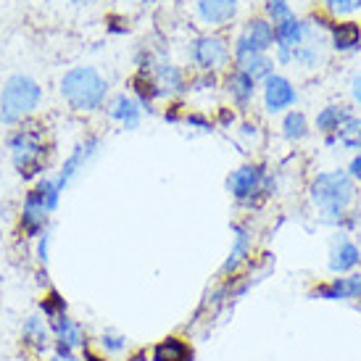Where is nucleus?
<instances>
[{
    "instance_id": "obj_1",
    "label": "nucleus",
    "mask_w": 361,
    "mask_h": 361,
    "mask_svg": "<svg viewBox=\"0 0 361 361\" xmlns=\"http://www.w3.org/2000/svg\"><path fill=\"white\" fill-rule=\"evenodd\" d=\"M353 195H356V185L351 174L345 171H324L311 182V201L322 211L324 221L343 219V214L353 203Z\"/></svg>"
},
{
    "instance_id": "obj_2",
    "label": "nucleus",
    "mask_w": 361,
    "mask_h": 361,
    "mask_svg": "<svg viewBox=\"0 0 361 361\" xmlns=\"http://www.w3.org/2000/svg\"><path fill=\"white\" fill-rule=\"evenodd\" d=\"M106 92H109V82L92 66H74L61 80V95L74 111L101 109L106 101Z\"/></svg>"
},
{
    "instance_id": "obj_3",
    "label": "nucleus",
    "mask_w": 361,
    "mask_h": 361,
    "mask_svg": "<svg viewBox=\"0 0 361 361\" xmlns=\"http://www.w3.org/2000/svg\"><path fill=\"white\" fill-rule=\"evenodd\" d=\"M11 159L13 166L19 171L21 180H32L37 177L45 166V156H48V142H45V127L40 124H24L21 130L11 135Z\"/></svg>"
},
{
    "instance_id": "obj_4",
    "label": "nucleus",
    "mask_w": 361,
    "mask_h": 361,
    "mask_svg": "<svg viewBox=\"0 0 361 361\" xmlns=\"http://www.w3.org/2000/svg\"><path fill=\"white\" fill-rule=\"evenodd\" d=\"M42 87L35 80L16 74L6 82V87L0 92V121L3 124H19L30 114H35V109L40 106Z\"/></svg>"
},
{
    "instance_id": "obj_5",
    "label": "nucleus",
    "mask_w": 361,
    "mask_h": 361,
    "mask_svg": "<svg viewBox=\"0 0 361 361\" xmlns=\"http://www.w3.org/2000/svg\"><path fill=\"white\" fill-rule=\"evenodd\" d=\"M61 188L56 180H40L35 188L30 190L27 201H24V211H21V230L27 235H40L45 221H48V214L59 209V198H61Z\"/></svg>"
},
{
    "instance_id": "obj_6",
    "label": "nucleus",
    "mask_w": 361,
    "mask_h": 361,
    "mask_svg": "<svg viewBox=\"0 0 361 361\" xmlns=\"http://www.w3.org/2000/svg\"><path fill=\"white\" fill-rule=\"evenodd\" d=\"M227 188L230 192L238 198L240 203L253 201L261 190H264V169L261 166H240L238 171H232V177L227 180Z\"/></svg>"
},
{
    "instance_id": "obj_7",
    "label": "nucleus",
    "mask_w": 361,
    "mask_h": 361,
    "mask_svg": "<svg viewBox=\"0 0 361 361\" xmlns=\"http://www.w3.org/2000/svg\"><path fill=\"white\" fill-rule=\"evenodd\" d=\"M271 45H274V27L264 19H253V21H248L245 32L240 35V40L235 45V53H240V51L267 53Z\"/></svg>"
},
{
    "instance_id": "obj_8",
    "label": "nucleus",
    "mask_w": 361,
    "mask_h": 361,
    "mask_svg": "<svg viewBox=\"0 0 361 361\" xmlns=\"http://www.w3.org/2000/svg\"><path fill=\"white\" fill-rule=\"evenodd\" d=\"M311 298H322V301H351L361 298V274L351 277H335L330 285H319L311 293Z\"/></svg>"
},
{
    "instance_id": "obj_9",
    "label": "nucleus",
    "mask_w": 361,
    "mask_h": 361,
    "mask_svg": "<svg viewBox=\"0 0 361 361\" xmlns=\"http://www.w3.org/2000/svg\"><path fill=\"white\" fill-rule=\"evenodd\" d=\"M264 103H267V111H271V114L290 109L293 103H295V87L285 77L269 74L267 77V87H264Z\"/></svg>"
},
{
    "instance_id": "obj_10",
    "label": "nucleus",
    "mask_w": 361,
    "mask_h": 361,
    "mask_svg": "<svg viewBox=\"0 0 361 361\" xmlns=\"http://www.w3.org/2000/svg\"><path fill=\"white\" fill-rule=\"evenodd\" d=\"M190 56L201 69L211 71L214 66H219V63L227 61V45H224L221 37H201V40L192 42Z\"/></svg>"
},
{
    "instance_id": "obj_11",
    "label": "nucleus",
    "mask_w": 361,
    "mask_h": 361,
    "mask_svg": "<svg viewBox=\"0 0 361 361\" xmlns=\"http://www.w3.org/2000/svg\"><path fill=\"white\" fill-rule=\"evenodd\" d=\"M98 148H101V140H98V137H90L87 142H82V145H77V148L71 151V156L66 159L63 169H61L59 180H56L61 190H63V188L71 182V177H74V174H77V171H80L82 166L92 159V156H95V151H98Z\"/></svg>"
},
{
    "instance_id": "obj_12",
    "label": "nucleus",
    "mask_w": 361,
    "mask_h": 361,
    "mask_svg": "<svg viewBox=\"0 0 361 361\" xmlns=\"http://www.w3.org/2000/svg\"><path fill=\"white\" fill-rule=\"evenodd\" d=\"M53 332H56V353H71L85 343V332L74 319L66 314L53 322Z\"/></svg>"
},
{
    "instance_id": "obj_13",
    "label": "nucleus",
    "mask_w": 361,
    "mask_h": 361,
    "mask_svg": "<svg viewBox=\"0 0 361 361\" xmlns=\"http://www.w3.org/2000/svg\"><path fill=\"white\" fill-rule=\"evenodd\" d=\"M21 343L24 348L35 356H40L42 351H48L51 345V332H48V324L40 319V317H30L21 327Z\"/></svg>"
},
{
    "instance_id": "obj_14",
    "label": "nucleus",
    "mask_w": 361,
    "mask_h": 361,
    "mask_svg": "<svg viewBox=\"0 0 361 361\" xmlns=\"http://www.w3.org/2000/svg\"><path fill=\"white\" fill-rule=\"evenodd\" d=\"M359 261H361L359 248H356L348 238H343L341 235V240L335 243V248H332V253H330V271H335V274L351 271Z\"/></svg>"
},
{
    "instance_id": "obj_15",
    "label": "nucleus",
    "mask_w": 361,
    "mask_h": 361,
    "mask_svg": "<svg viewBox=\"0 0 361 361\" xmlns=\"http://www.w3.org/2000/svg\"><path fill=\"white\" fill-rule=\"evenodd\" d=\"M198 11L206 24H227L238 13V0H198Z\"/></svg>"
},
{
    "instance_id": "obj_16",
    "label": "nucleus",
    "mask_w": 361,
    "mask_h": 361,
    "mask_svg": "<svg viewBox=\"0 0 361 361\" xmlns=\"http://www.w3.org/2000/svg\"><path fill=\"white\" fill-rule=\"evenodd\" d=\"M235 59H238V69L245 71L253 82L267 80L271 74V61L267 59V53L240 51V53H235Z\"/></svg>"
},
{
    "instance_id": "obj_17",
    "label": "nucleus",
    "mask_w": 361,
    "mask_h": 361,
    "mask_svg": "<svg viewBox=\"0 0 361 361\" xmlns=\"http://www.w3.org/2000/svg\"><path fill=\"white\" fill-rule=\"evenodd\" d=\"M330 32H332V48H335V51L348 53V51H359V48H361V30H359V24H353V21L332 24Z\"/></svg>"
},
{
    "instance_id": "obj_18",
    "label": "nucleus",
    "mask_w": 361,
    "mask_h": 361,
    "mask_svg": "<svg viewBox=\"0 0 361 361\" xmlns=\"http://www.w3.org/2000/svg\"><path fill=\"white\" fill-rule=\"evenodd\" d=\"M140 103H135L130 95H116V101L111 106V119L121 121L127 130H137L140 124Z\"/></svg>"
},
{
    "instance_id": "obj_19",
    "label": "nucleus",
    "mask_w": 361,
    "mask_h": 361,
    "mask_svg": "<svg viewBox=\"0 0 361 361\" xmlns=\"http://www.w3.org/2000/svg\"><path fill=\"white\" fill-rule=\"evenodd\" d=\"M153 361H192V348L180 338H166L153 348Z\"/></svg>"
},
{
    "instance_id": "obj_20",
    "label": "nucleus",
    "mask_w": 361,
    "mask_h": 361,
    "mask_svg": "<svg viewBox=\"0 0 361 361\" xmlns=\"http://www.w3.org/2000/svg\"><path fill=\"white\" fill-rule=\"evenodd\" d=\"M248 251H251V235H248V230H245V227L235 224V243H232L230 259L224 261L221 271H224V274H230V271L238 269L243 261L248 259Z\"/></svg>"
},
{
    "instance_id": "obj_21",
    "label": "nucleus",
    "mask_w": 361,
    "mask_h": 361,
    "mask_svg": "<svg viewBox=\"0 0 361 361\" xmlns=\"http://www.w3.org/2000/svg\"><path fill=\"white\" fill-rule=\"evenodd\" d=\"M156 87L161 90V95L185 90V80H182L180 69L171 66V63H159L156 66Z\"/></svg>"
},
{
    "instance_id": "obj_22",
    "label": "nucleus",
    "mask_w": 361,
    "mask_h": 361,
    "mask_svg": "<svg viewBox=\"0 0 361 361\" xmlns=\"http://www.w3.org/2000/svg\"><path fill=\"white\" fill-rule=\"evenodd\" d=\"M227 90L232 92V98L240 103V106H245V103L251 101L253 98V90H256V82L245 74V71H240V69H235L227 77Z\"/></svg>"
},
{
    "instance_id": "obj_23",
    "label": "nucleus",
    "mask_w": 361,
    "mask_h": 361,
    "mask_svg": "<svg viewBox=\"0 0 361 361\" xmlns=\"http://www.w3.org/2000/svg\"><path fill=\"white\" fill-rule=\"evenodd\" d=\"M351 114L341 106H327V109L319 111V116H317V130L319 132H338L345 124Z\"/></svg>"
},
{
    "instance_id": "obj_24",
    "label": "nucleus",
    "mask_w": 361,
    "mask_h": 361,
    "mask_svg": "<svg viewBox=\"0 0 361 361\" xmlns=\"http://www.w3.org/2000/svg\"><path fill=\"white\" fill-rule=\"evenodd\" d=\"M282 132H285L288 140H303V137L309 135L306 116H303L301 111H290V114L285 116V121H282Z\"/></svg>"
},
{
    "instance_id": "obj_25",
    "label": "nucleus",
    "mask_w": 361,
    "mask_h": 361,
    "mask_svg": "<svg viewBox=\"0 0 361 361\" xmlns=\"http://www.w3.org/2000/svg\"><path fill=\"white\" fill-rule=\"evenodd\" d=\"M338 137H341V142L345 148H359L361 151V119H356L351 114V116L345 119V124L338 130Z\"/></svg>"
},
{
    "instance_id": "obj_26",
    "label": "nucleus",
    "mask_w": 361,
    "mask_h": 361,
    "mask_svg": "<svg viewBox=\"0 0 361 361\" xmlns=\"http://www.w3.org/2000/svg\"><path fill=\"white\" fill-rule=\"evenodd\" d=\"M42 314H45L51 322H56L59 317H63V314H66V303H63V298H61L56 290H51V295L42 301Z\"/></svg>"
},
{
    "instance_id": "obj_27",
    "label": "nucleus",
    "mask_w": 361,
    "mask_h": 361,
    "mask_svg": "<svg viewBox=\"0 0 361 361\" xmlns=\"http://www.w3.org/2000/svg\"><path fill=\"white\" fill-rule=\"evenodd\" d=\"M327 8L341 16V13H351V11L361 8V0H327Z\"/></svg>"
},
{
    "instance_id": "obj_28",
    "label": "nucleus",
    "mask_w": 361,
    "mask_h": 361,
    "mask_svg": "<svg viewBox=\"0 0 361 361\" xmlns=\"http://www.w3.org/2000/svg\"><path fill=\"white\" fill-rule=\"evenodd\" d=\"M101 343H103V348H106V351H111V353H119V351H124V348H127V341H124V338H119V335H103Z\"/></svg>"
},
{
    "instance_id": "obj_29",
    "label": "nucleus",
    "mask_w": 361,
    "mask_h": 361,
    "mask_svg": "<svg viewBox=\"0 0 361 361\" xmlns=\"http://www.w3.org/2000/svg\"><path fill=\"white\" fill-rule=\"evenodd\" d=\"M48 245H51V235L42 232L40 243H37V259H40L42 264H48Z\"/></svg>"
},
{
    "instance_id": "obj_30",
    "label": "nucleus",
    "mask_w": 361,
    "mask_h": 361,
    "mask_svg": "<svg viewBox=\"0 0 361 361\" xmlns=\"http://www.w3.org/2000/svg\"><path fill=\"white\" fill-rule=\"evenodd\" d=\"M348 174H351V180H359L361 182V153L351 161V166H348Z\"/></svg>"
},
{
    "instance_id": "obj_31",
    "label": "nucleus",
    "mask_w": 361,
    "mask_h": 361,
    "mask_svg": "<svg viewBox=\"0 0 361 361\" xmlns=\"http://www.w3.org/2000/svg\"><path fill=\"white\" fill-rule=\"evenodd\" d=\"M351 95H353V101L361 106V74H356L351 80Z\"/></svg>"
},
{
    "instance_id": "obj_32",
    "label": "nucleus",
    "mask_w": 361,
    "mask_h": 361,
    "mask_svg": "<svg viewBox=\"0 0 361 361\" xmlns=\"http://www.w3.org/2000/svg\"><path fill=\"white\" fill-rule=\"evenodd\" d=\"M188 121L195 124V127H201V130H209V121L203 119V116H188Z\"/></svg>"
},
{
    "instance_id": "obj_33",
    "label": "nucleus",
    "mask_w": 361,
    "mask_h": 361,
    "mask_svg": "<svg viewBox=\"0 0 361 361\" xmlns=\"http://www.w3.org/2000/svg\"><path fill=\"white\" fill-rule=\"evenodd\" d=\"M51 361H80V359H77L74 353H56Z\"/></svg>"
},
{
    "instance_id": "obj_34",
    "label": "nucleus",
    "mask_w": 361,
    "mask_h": 361,
    "mask_svg": "<svg viewBox=\"0 0 361 361\" xmlns=\"http://www.w3.org/2000/svg\"><path fill=\"white\" fill-rule=\"evenodd\" d=\"M280 3H285V0H269L267 6H280Z\"/></svg>"
},
{
    "instance_id": "obj_35",
    "label": "nucleus",
    "mask_w": 361,
    "mask_h": 361,
    "mask_svg": "<svg viewBox=\"0 0 361 361\" xmlns=\"http://www.w3.org/2000/svg\"><path fill=\"white\" fill-rule=\"evenodd\" d=\"M71 3H77V6H85V3H90V0H71Z\"/></svg>"
},
{
    "instance_id": "obj_36",
    "label": "nucleus",
    "mask_w": 361,
    "mask_h": 361,
    "mask_svg": "<svg viewBox=\"0 0 361 361\" xmlns=\"http://www.w3.org/2000/svg\"><path fill=\"white\" fill-rule=\"evenodd\" d=\"M140 3H156V0H140Z\"/></svg>"
}]
</instances>
